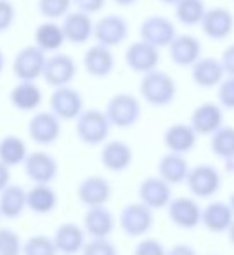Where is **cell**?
<instances>
[{
    "instance_id": "cell-1",
    "label": "cell",
    "mask_w": 234,
    "mask_h": 255,
    "mask_svg": "<svg viewBox=\"0 0 234 255\" xmlns=\"http://www.w3.org/2000/svg\"><path fill=\"white\" fill-rule=\"evenodd\" d=\"M140 98L154 108H163L174 103L177 96L175 80L168 73L160 70H151L140 78Z\"/></svg>"
},
{
    "instance_id": "cell-2",
    "label": "cell",
    "mask_w": 234,
    "mask_h": 255,
    "mask_svg": "<svg viewBox=\"0 0 234 255\" xmlns=\"http://www.w3.org/2000/svg\"><path fill=\"white\" fill-rule=\"evenodd\" d=\"M111 130V124L101 110H84L75 118L77 137L87 146H97L106 142Z\"/></svg>"
},
{
    "instance_id": "cell-3",
    "label": "cell",
    "mask_w": 234,
    "mask_h": 255,
    "mask_svg": "<svg viewBox=\"0 0 234 255\" xmlns=\"http://www.w3.org/2000/svg\"><path fill=\"white\" fill-rule=\"evenodd\" d=\"M104 115L110 120L111 127L130 128L140 118V101L134 94L120 92L108 101Z\"/></svg>"
},
{
    "instance_id": "cell-4",
    "label": "cell",
    "mask_w": 234,
    "mask_h": 255,
    "mask_svg": "<svg viewBox=\"0 0 234 255\" xmlns=\"http://www.w3.org/2000/svg\"><path fill=\"white\" fill-rule=\"evenodd\" d=\"M184 182L193 196H196V198H210L215 193H219V189L222 186V177L221 172L214 165L201 163L189 168Z\"/></svg>"
},
{
    "instance_id": "cell-5",
    "label": "cell",
    "mask_w": 234,
    "mask_h": 255,
    "mask_svg": "<svg viewBox=\"0 0 234 255\" xmlns=\"http://www.w3.org/2000/svg\"><path fill=\"white\" fill-rule=\"evenodd\" d=\"M121 231L130 238H140L147 235L154 224V215L149 207L144 203H128L121 208L118 217Z\"/></svg>"
},
{
    "instance_id": "cell-6",
    "label": "cell",
    "mask_w": 234,
    "mask_h": 255,
    "mask_svg": "<svg viewBox=\"0 0 234 255\" xmlns=\"http://www.w3.org/2000/svg\"><path fill=\"white\" fill-rule=\"evenodd\" d=\"M92 37L97 40V44L106 45L113 49L123 44L128 37V23L118 14H110L103 16L94 23Z\"/></svg>"
},
{
    "instance_id": "cell-7",
    "label": "cell",
    "mask_w": 234,
    "mask_h": 255,
    "mask_svg": "<svg viewBox=\"0 0 234 255\" xmlns=\"http://www.w3.org/2000/svg\"><path fill=\"white\" fill-rule=\"evenodd\" d=\"M49 106L59 120H75L84 111V96L70 85L54 87Z\"/></svg>"
},
{
    "instance_id": "cell-8",
    "label": "cell",
    "mask_w": 234,
    "mask_h": 255,
    "mask_svg": "<svg viewBox=\"0 0 234 255\" xmlns=\"http://www.w3.org/2000/svg\"><path fill=\"white\" fill-rule=\"evenodd\" d=\"M139 33L140 40L161 49L168 47V44L177 35V30H175V24L168 17L161 16V14H153V16H147L140 23Z\"/></svg>"
},
{
    "instance_id": "cell-9",
    "label": "cell",
    "mask_w": 234,
    "mask_h": 255,
    "mask_svg": "<svg viewBox=\"0 0 234 255\" xmlns=\"http://www.w3.org/2000/svg\"><path fill=\"white\" fill-rule=\"evenodd\" d=\"M77 75V63L68 54H54L47 57L42 71V78L50 87H63L70 85Z\"/></svg>"
},
{
    "instance_id": "cell-10",
    "label": "cell",
    "mask_w": 234,
    "mask_h": 255,
    "mask_svg": "<svg viewBox=\"0 0 234 255\" xmlns=\"http://www.w3.org/2000/svg\"><path fill=\"white\" fill-rule=\"evenodd\" d=\"M45 52L37 45H26L16 54L12 63V71L17 80H31L35 82L42 77L45 64Z\"/></svg>"
},
{
    "instance_id": "cell-11",
    "label": "cell",
    "mask_w": 234,
    "mask_h": 255,
    "mask_svg": "<svg viewBox=\"0 0 234 255\" xmlns=\"http://www.w3.org/2000/svg\"><path fill=\"white\" fill-rule=\"evenodd\" d=\"M28 135L40 146L54 144L61 135V120L52 111L35 113L28 122Z\"/></svg>"
},
{
    "instance_id": "cell-12",
    "label": "cell",
    "mask_w": 234,
    "mask_h": 255,
    "mask_svg": "<svg viewBox=\"0 0 234 255\" xmlns=\"http://www.w3.org/2000/svg\"><path fill=\"white\" fill-rule=\"evenodd\" d=\"M23 165L28 179L35 184H50L57 177V160L47 151L28 153Z\"/></svg>"
},
{
    "instance_id": "cell-13",
    "label": "cell",
    "mask_w": 234,
    "mask_h": 255,
    "mask_svg": "<svg viewBox=\"0 0 234 255\" xmlns=\"http://www.w3.org/2000/svg\"><path fill=\"white\" fill-rule=\"evenodd\" d=\"M201 30L212 40H224L234 30V16L226 7L207 9L200 21Z\"/></svg>"
},
{
    "instance_id": "cell-14",
    "label": "cell",
    "mask_w": 234,
    "mask_h": 255,
    "mask_svg": "<svg viewBox=\"0 0 234 255\" xmlns=\"http://www.w3.org/2000/svg\"><path fill=\"white\" fill-rule=\"evenodd\" d=\"M189 125L198 135H212L224 125V110L219 103H203L191 113Z\"/></svg>"
},
{
    "instance_id": "cell-15",
    "label": "cell",
    "mask_w": 234,
    "mask_h": 255,
    "mask_svg": "<svg viewBox=\"0 0 234 255\" xmlns=\"http://www.w3.org/2000/svg\"><path fill=\"white\" fill-rule=\"evenodd\" d=\"M125 63L134 73L144 75L151 70H156L160 63V49L144 40L134 42L125 51Z\"/></svg>"
},
{
    "instance_id": "cell-16",
    "label": "cell",
    "mask_w": 234,
    "mask_h": 255,
    "mask_svg": "<svg viewBox=\"0 0 234 255\" xmlns=\"http://www.w3.org/2000/svg\"><path fill=\"white\" fill-rule=\"evenodd\" d=\"M167 212L170 221L177 228L182 229H194L201 221V208L196 200L189 196H177L170 198L167 203Z\"/></svg>"
},
{
    "instance_id": "cell-17",
    "label": "cell",
    "mask_w": 234,
    "mask_h": 255,
    "mask_svg": "<svg viewBox=\"0 0 234 255\" xmlns=\"http://www.w3.org/2000/svg\"><path fill=\"white\" fill-rule=\"evenodd\" d=\"M139 202L149 207L151 210H160L165 208L172 198V186L160 175H151L146 177L139 184Z\"/></svg>"
},
{
    "instance_id": "cell-18",
    "label": "cell",
    "mask_w": 234,
    "mask_h": 255,
    "mask_svg": "<svg viewBox=\"0 0 234 255\" xmlns=\"http://www.w3.org/2000/svg\"><path fill=\"white\" fill-rule=\"evenodd\" d=\"M111 193H113V188H111L110 181L101 177V175H89L77 188L78 200L87 208L106 205L111 198Z\"/></svg>"
},
{
    "instance_id": "cell-19",
    "label": "cell",
    "mask_w": 234,
    "mask_h": 255,
    "mask_svg": "<svg viewBox=\"0 0 234 255\" xmlns=\"http://www.w3.org/2000/svg\"><path fill=\"white\" fill-rule=\"evenodd\" d=\"M63 33L66 42L75 45L85 44L92 38L94 31V21L91 19V14L80 12V10H73L68 12L66 16H63Z\"/></svg>"
},
{
    "instance_id": "cell-20",
    "label": "cell",
    "mask_w": 234,
    "mask_h": 255,
    "mask_svg": "<svg viewBox=\"0 0 234 255\" xmlns=\"http://www.w3.org/2000/svg\"><path fill=\"white\" fill-rule=\"evenodd\" d=\"M226 71L221 64V59L215 57H198L193 64H191V78L198 87L203 89H212L215 85L221 84V80L224 78Z\"/></svg>"
},
{
    "instance_id": "cell-21",
    "label": "cell",
    "mask_w": 234,
    "mask_h": 255,
    "mask_svg": "<svg viewBox=\"0 0 234 255\" xmlns=\"http://www.w3.org/2000/svg\"><path fill=\"white\" fill-rule=\"evenodd\" d=\"M101 149V163L110 172H123L132 165L134 151L123 141H108L103 142Z\"/></svg>"
},
{
    "instance_id": "cell-22",
    "label": "cell",
    "mask_w": 234,
    "mask_h": 255,
    "mask_svg": "<svg viewBox=\"0 0 234 255\" xmlns=\"http://www.w3.org/2000/svg\"><path fill=\"white\" fill-rule=\"evenodd\" d=\"M115 229V215L106 205L89 207L84 217V231L92 238H108Z\"/></svg>"
},
{
    "instance_id": "cell-23",
    "label": "cell",
    "mask_w": 234,
    "mask_h": 255,
    "mask_svg": "<svg viewBox=\"0 0 234 255\" xmlns=\"http://www.w3.org/2000/svg\"><path fill=\"white\" fill-rule=\"evenodd\" d=\"M84 68L94 78H106L115 68V56L110 47L96 44L85 51Z\"/></svg>"
},
{
    "instance_id": "cell-24",
    "label": "cell",
    "mask_w": 234,
    "mask_h": 255,
    "mask_svg": "<svg viewBox=\"0 0 234 255\" xmlns=\"http://www.w3.org/2000/svg\"><path fill=\"white\" fill-rule=\"evenodd\" d=\"M198 141V134L189 124H174L165 130L163 144L168 151L186 154L193 151Z\"/></svg>"
},
{
    "instance_id": "cell-25",
    "label": "cell",
    "mask_w": 234,
    "mask_h": 255,
    "mask_svg": "<svg viewBox=\"0 0 234 255\" xmlns=\"http://www.w3.org/2000/svg\"><path fill=\"white\" fill-rule=\"evenodd\" d=\"M170 59L177 66H191L201 56V44L193 35H175L168 44Z\"/></svg>"
},
{
    "instance_id": "cell-26",
    "label": "cell",
    "mask_w": 234,
    "mask_h": 255,
    "mask_svg": "<svg viewBox=\"0 0 234 255\" xmlns=\"http://www.w3.org/2000/svg\"><path fill=\"white\" fill-rule=\"evenodd\" d=\"M57 252L63 255H75L85 245V233L75 222H64L56 229V235L52 238Z\"/></svg>"
},
{
    "instance_id": "cell-27",
    "label": "cell",
    "mask_w": 234,
    "mask_h": 255,
    "mask_svg": "<svg viewBox=\"0 0 234 255\" xmlns=\"http://www.w3.org/2000/svg\"><path fill=\"white\" fill-rule=\"evenodd\" d=\"M234 219V212L226 202H212L201 208V221L210 233H226Z\"/></svg>"
},
{
    "instance_id": "cell-28",
    "label": "cell",
    "mask_w": 234,
    "mask_h": 255,
    "mask_svg": "<svg viewBox=\"0 0 234 255\" xmlns=\"http://www.w3.org/2000/svg\"><path fill=\"white\" fill-rule=\"evenodd\" d=\"M10 104L19 111H33L42 104V89L31 80H19V84L10 91Z\"/></svg>"
},
{
    "instance_id": "cell-29",
    "label": "cell",
    "mask_w": 234,
    "mask_h": 255,
    "mask_svg": "<svg viewBox=\"0 0 234 255\" xmlns=\"http://www.w3.org/2000/svg\"><path fill=\"white\" fill-rule=\"evenodd\" d=\"M187 172H189V165H187L184 154L168 151L158 161V175L170 186L182 184L186 181Z\"/></svg>"
},
{
    "instance_id": "cell-30",
    "label": "cell",
    "mask_w": 234,
    "mask_h": 255,
    "mask_svg": "<svg viewBox=\"0 0 234 255\" xmlns=\"http://www.w3.org/2000/svg\"><path fill=\"white\" fill-rule=\"evenodd\" d=\"M26 208V191L19 184H7L0 191V215L17 219Z\"/></svg>"
},
{
    "instance_id": "cell-31",
    "label": "cell",
    "mask_w": 234,
    "mask_h": 255,
    "mask_svg": "<svg viewBox=\"0 0 234 255\" xmlns=\"http://www.w3.org/2000/svg\"><path fill=\"white\" fill-rule=\"evenodd\" d=\"M33 38L35 45L38 49H42L44 52H57L64 45V42H66L61 24H57L52 19H47L45 23L38 24Z\"/></svg>"
},
{
    "instance_id": "cell-32",
    "label": "cell",
    "mask_w": 234,
    "mask_h": 255,
    "mask_svg": "<svg viewBox=\"0 0 234 255\" xmlns=\"http://www.w3.org/2000/svg\"><path fill=\"white\" fill-rule=\"evenodd\" d=\"M57 195L50 184H35L30 191H26V208L35 214H49L56 208Z\"/></svg>"
},
{
    "instance_id": "cell-33",
    "label": "cell",
    "mask_w": 234,
    "mask_h": 255,
    "mask_svg": "<svg viewBox=\"0 0 234 255\" xmlns=\"http://www.w3.org/2000/svg\"><path fill=\"white\" fill-rule=\"evenodd\" d=\"M28 154L26 142L19 135H5L0 139V161L7 167H16L23 163Z\"/></svg>"
},
{
    "instance_id": "cell-34",
    "label": "cell",
    "mask_w": 234,
    "mask_h": 255,
    "mask_svg": "<svg viewBox=\"0 0 234 255\" xmlns=\"http://www.w3.org/2000/svg\"><path fill=\"white\" fill-rule=\"evenodd\" d=\"M210 137V148L215 156L226 161L234 160V127L222 125Z\"/></svg>"
},
{
    "instance_id": "cell-35",
    "label": "cell",
    "mask_w": 234,
    "mask_h": 255,
    "mask_svg": "<svg viewBox=\"0 0 234 255\" xmlns=\"http://www.w3.org/2000/svg\"><path fill=\"white\" fill-rule=\"evenodd\" d=\"M205 10L207 7H205L203 0H179L175 3V17L179 23L186 24V26L200 24Z\"/></svg>"
},
{
    "instance_id": "cell-36",
    "label": "cell",
    "mask_w": 234,
    "mask_h": 255,
    "mask_svg": "<svg viewBox=\"0 0 234 255\" xmlns=\"http://www.w3.org/2000/svg\"><path fill=\"white\" fill-rule=\"evenodd\" d=\"M21 255H57V249L52 238L45 235H35L23 243Z\"/></svg>"
},
{
    "instance_id": "cell-37",
    "label": "cell",
    "mask_w": 234,
    "mask_h": 255,
    "mask_svg": "<svg viewBox=\"0 0 234 255\" xmlns=\"http://www.w3.org/2000/svg\"><path fill=\"white\" fill-rule=\"evenodd\" d=\"M73 2L71 0H38V12L45 19H59L70 12Z\"/></svg>"
},
{
    "instance_id": "cell-38",
    "label": "cell",
    "mask_w": 234,
    "mask_h": 255,
    "mask_svg": "<svg viewBox=\"0 0 234 255\" xmlns=\"http://www.w3.org/2000/svg\"><path fill=\"white\" fill-rule=\"evenodd\" d=\"M23 243L14 229L0 228V255H21Z\"/></svg>"
},
{
    "instance_id": "cell-39",
    "label": "cell",
    "mask_w": 234,
    "mask_h": 255,
    "mask_svg": "<svg viewBox=\"0 0 234 255\" xmlns=\"http://www.w3.org/2000/svg\"><path fill=\"white\" fill-rule=\"evenodd\" d=\"M82 255H118L117 247L108 238H92L82 247Z\"/></svg>"
},
{
    "instance_id": "cell-40",
    "label": "cell",
    "mask_w": 234,
    "mask_h": 255,
    "mask_svg": "<svg viewBox=\"0 0 234 255\" xmlns=\"http://www.w3.org/2000/svg\"><path fill=\"white\" fill-rule=\"evenodd\" d=\"M217 99L222 110H234V77L222 78L219 84Z\"/></svg>"
},
{
    "instance_id": "cell-41",
    "label": "cell",
    "mask_w": 234,
    "mask_h": 255,
    "mask_svg": "<svg viewBox=\"0 0 234 255\" xmlns=\"http://www.w3.org/2000/svg\"><path fill=\"white\" fill-rule=\"evenodd\" d=\"M134 255H167L163 243L156 238H144L135 245Z\"/></svg>"
},
{
    "instance_id": "cell-42",
    "label": "cell",
    "mask_w": 234,
    "mask_h": 255,
    "mask_svg": "<svg viewBox=\"0 0 234 255\" xmlns=\"http://www.w3.org/2000/svg\"><path fill=\"white\" fill-rule=\"evenodd\" d=\"M16 19V9L10 0H0V33H5Z\"/></svg>"
},
{
    "instance_id": "cell-43",
    "label": "cell",
    "mask_w": 234,
    "mask_h": 255,
    "mask_svg": "<svg viewBox=\"0 0 234 255\" xmlns=\"http://www.w3.org/2000/svg\"><path fill=\"white\" fill-rule=\"evenodd\" d=\"M71 2L77 7V10L85 14H96L106 5V0H71Z\"/></svg>"
},
{
    "instance_id": "cell-44",
    "label": "cell",
    "mask_w": 234,
    "mask_h": 255,
    "mask_svg": "<svg viewBox=\"0 0 234 255\" xmlns=\"http://www.w3.org/2000/svg\"><path fill=\"white\" fill-rule=\"evenodd\" d=\"M221 64H222V68H224L226 75L234 77V44L224 49L222 57H221Z\"/></svg>"
},
{
    "instance_id": "cell-45",
    "label": "cell",
    "mask_w": 234,
    "mask_h": 255,
    "mask_svg": "<svg viewBox=\"0 0 234 255\" xmlns=\"http://www.w3.org/2000/svg\"><path fill=\"white\" fill-rule=\"evenodd\" d=\"M167 255H196V250L187 243H177L170 250H167Z\"/></svg>"
},
{
    "instance_id": "cell-46",
    "label": "cell",
    "mask_w": 234,
    "mask_h": 255,
    "mask_svg": "<svg viewBox=\"0 0 234 255\" xmlns=\"http://www.w3.org/2000/svg\"><path fill=\"white\" fill-rule=\"evenodd\" d=\"M10 182V167L0 161V191Z\"/></svg>"
},
{
    "instance_id": "cell-47",
    "label": "cell",
    "mask_w": 234,
    "mask_h": 255,
    "mask_svg": "<svg viewBox=\"0 0 234 255\" xmlns=\"http://www.w3.org/2000/svg\"><path fill=\"white\" fill-rule=\"evenodd\" d=\"M115 3H118V5H121V7H128V5H134L137 0H113Z\"/></svg>"
},
{
    "instance_id": "cell-48",
    "label": "cell",
    "mask_w": 234,
    "mask_h": 255,
    "mask_svg": "<svg viewBox=\"0 0 234 255\" xmlns=\"http://www.w3.org/2000/svg\"><path fill=\"white\" fill-rule=\"evenodd\" d=\"M226 233H228V238H229V242H231L233 245H234V219H233L231 226H229V228H228V231H226Z\"/></svg>"
},
{
    "instance_id": "cell-49",
    "label": "cell",
    "mask_w": 234,
    "mask_h": 255,
    "mask_svg": "<svg viewBox=\"0 0 234 255\" xmlns=\"http://www.w3.org/2000/svg\"><path fill=\"white\" fill-rule=\"evenodd\" d=\"M3 66H5V56H3V52L0 51V73L3 71Z\"/></svg>"
},
{
    "instance_id": "cell-50",
    "label": "cell",
    "mask_w": 234,
    "mask_h": 255,
    "mask_svg": "<svg viewBox=\"0 0 234 255\" xmlns=\"http://www.w3.org/2000/svg\"><path fill=\"white\" fill-rule=\"evenodd\" d=\"M161 3H167V5H175V3L179 2V0H160Z\"/></svg>"
},
{
    "instance_id": "cell-51",
    "label": "cell",
    "mask_w": 234,
    "mask_h": 255,
    "mask_svg": "<svg viewBox=\"0 0 234 255\" xmlns=\"http://www.w3.org/2000/svg\"><path fill=\"white\" fill-rule=\"evenodd\" d=\"M228 203H229V207H231V208H233V212H234V193H233L231 196H229V202H228Z\"/></svg>"
}]
</instances>
